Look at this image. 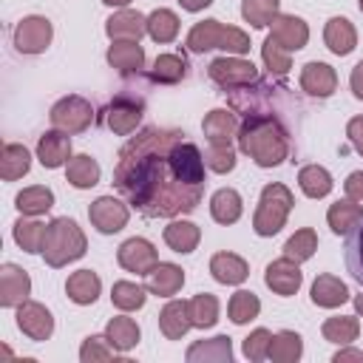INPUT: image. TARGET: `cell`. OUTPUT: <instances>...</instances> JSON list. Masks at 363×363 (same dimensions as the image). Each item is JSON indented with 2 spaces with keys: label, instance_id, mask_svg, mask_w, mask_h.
<instances>
[{
  "label": "cell",
  "instance_id": "cell-1",
  "mask_svg": "<svg viewBox=\"0 0 363 363\" xmlns=\"http://www.w3.org/2000/svg\"><path fill=\"white\" fill-rule=\"evenodd\" d=\"M204 156L176 128H142L113 164V187L147 218H176L199 207L204 196Z\"/></svg>",
  "mask_w": 363,
  "mask_h": 363
},
{
  "label": "cell",
  "instance_id": "cell-2",
  "mask_svg": "<svg viewBox=\"0 0 363 363\" xmlns=\"http://www.w3.org/2000/svg\"><path fill=\"white\" fill-rule=\"evenodd\" d=\"M235 142L258 167H278L289 156V130L278 116H272V111H244Z\"/></svg>",
  "mask_w": 363,
  "mask_h": 363
},
{
  "label": "cell",
  "instance_id": "cell-3",
  "mask_svg": "<svg viewBox=\"0 0 363 363\" xmlns=\"http://www.w3.org/2000/svg\"><path fill=\"white\" fill-rule=\"evenodd\" d=\"M88 250V241H85V233L79 230V224L68 216H60L54 221H48V230H45V241H43V258L48 267L60 269L77 258H82Z\"/></svg>",
  "mask_w": 363,
  "mask_h": 363
},
{
  "label": "cell",
  "instance_id": "cell-4",
  "mask_svg": "<svg viewBox=\"0 0 363 363\" xmlns=\"http://www.w3.org/2000/svg\"><path fill=\"white\" fill-rule=\"evenodd\" d=\"M295 204V196L286 184L281 182H272L261 190V199H258V207H255V216H252V230L264 238L275 235L284 224H286V216Z\"/></svg>",
  "mask_w": 363,
  "mask_h": 363
},
{
  "label": "cell",
  "instance_id": "cell-5",
  "mask_svg": "<svg viewBox=\"0 0 363 363\" xmlns=\"http://www.w3.org/2000/svg\"><path fill=\"white\" fill-rule=\"evenodd\" d=\"M142 116H145V102H142L139 96H133V94H119V96H113V99L105 105V111H102V122H105L113 133H119V136L133 133V130L139 128Z\"/></svg>",
  "mask_w": 363,
  "mask_h": 363
},
{
  "label": "cell",
  "instance_id": "cell-6",
  "mask_svg": "<svg viewBox=\"0 0 363 363\" xmlns=\"http://www.w3.org/2000/svg\"><path fill=\"white\" fill-rule=\"evenodd\" d=\"M207 74L224 91H235V88L258 82V68L250 60H241V57H218V60L210 62Z\"/></svg>",
  "mask_w": 363,
  "mask_h": 363
},
{
  "label": "cell",
  "instance_id": "cell-7",
  "mask_svg": "<svg viewBox=\"0 0 363 363\" xmlns=\"http://www.w3.org/2000/svg\"><path fill=\"white\" fill-rule=\"evenodd\" d=\"M51 125L57 130H65V133H82L91 122H94V108L88 99L71 94V96H62L60 102H54L51 113H48Z\"/></svg>",
  "mask_w": 363,
  "mask_h": 363
},
{
  "label": "cell",
  "instance_id": "cell-8",
  "mask_svg": "<svg viewBox=\"0 0 363 363\" xmlns=\"http://www.w3.org/2000/svg\"><path fill=\"white\" fill-rule=\"evenodd\" d=\"M51 37H54L51 20L48 17H40V14L23 17L14 26V48L20 54H43L51 45Z\"/></svg>",
  "mask_w": 363,
  "mask_h": 363
},
{
  "label": "cell",
  "instance_id": "cell-9",
  "mask_svg": "<svg viewBox=\"0 0 363 363\" xmlns=\"http://www.w3.org/2000/svg\"><path fill=\"white\" fill-rule=\"evenodd\" d=\"M88 218H91V224H94L102 235H113V233H119V230L128 224L130 213H128V204H125V201H119V199H113V196H99L96 201H91Z\"/></svg>",
  "mask_w": 363,
  "mask_h": 363
},
{
  "label": "cell",
  "instance_id": "cell-10",
  "mask_svg": "<svg viewBox=\"0 0 363 363\" xmlns=\"http://www.w3.org/2000/svg\"><path fill=\"white\" fill-rule=\"evenodd\" d=\"M116 261L122 269L136 272V275H147L156 264H159V252L147 238H128L119 250H116Z\"/></svg>",
  "mask_w": 363,
  "mask_h": 363
},
{
  "label": "cell",
  "instance_id": "cell-11",
  "mask_svg": "<svg viewBox=\"0 0 363 363\" xmlns=\"http://www.w3.org/2000/svg\"><path fill=\"white\" fill-rule=\"evenodd\" d=\"M264 284H267L275 295L289 298V295H295V292L301 289V284H303V272H301L298 261H292V258L284 255V258L267 264V269H264Z\"/></svg>",
  "mask_w": 363,
  "mask_h": 363
},
{
  "label": "cell",
  "instance_id": "cell-12",
  "mask_svg": "<svg viewBox=\"0 0 363 363\" xmlns=\"http://www.w3.org/2000/svg\"><path fill=\"white\" fill-rule=\"evenodd\" d=\"M201 130L207 136V147H233V139L238 136V119L227 108H216L204 116Z\"/></svg>",
  "mask_w": 363,
  "mask_h": 363
},
{
  "label": "cell",
  "instance_id": "cell-13",
  "mask_svg": "<svg viewBox=\"0 0 363 363\" xmlns=\"http://www.w3.org/2000/svg\"><path fill=\"white\" fill-rule=\"evenodd\" d=\"M17 326L23 335H28L31 340H48L54 332V318L51 312L37 303V301H23L17 306Z\"/></svg>",
  "mask_w": 363,
  "mask_h": 363
},
{
  "label": "cell",
  "instance_id": "cell-14",
  "mask_svg": "<svg viewBox=\"0 0 363 363\" xmlns=\"http://www.w3.org/2000/svg\"><path fill=\"white\" fill-rule=\"evenodd\" d=\"M28 292H31L28 272L17 264H3L0 267V306L6 309L20 306L23 301H28Z\"/></svg>",
  "mask_w": 363,
  "mask_h": 363
},
{
  "label": "cell",
  "instance_id": "cell-15",
  "mask_svg": "<svg viewBox=\"0 0 363 363\" xmlns=\"http://www.w3.org/2000/svg\"><path fill=\"white\" fill-rule=\"evenodd\" d=\"M105 34L111 40H133L139 43L147 34V17H142L133 9H119L105 20Z\"/></svg>",
  "mask_w": 363,
  "mask_h": 363
},
{
  "label": "cell",
  "instance_id": "cell-16",
  "mask_svg": "<svg viewBox=\"0 0 363 363\" xmlns=\"http://www.w3.org/2000/svg\"><path fill=\"white\" fill-rule=\"evenodd\" d=\"M301 88L309 94V96H318V99H326V96H332L335 94V88H337V74H335V68L332 65H326V62H306L303 68H301Z\"/></svg>",
  "mask_w": 363,
  "mask_h": 363
},
{
  "label": "cell",
  "instance_id": "cell-17",
  "mask_svg": "<svg viewBox=\"0 0 363 363\" xmlns=\"http://www.w3.org/2000/svg\"><path fill=\"white\" fill-rule=\"evenodd\" d=\"M37 159L43 167L54 170V167H62L68 159H71V139L65 130H45L40 139H37Z\"/></svg>",
  "mask_w": 363,
  "mask_h": 363
},
{
  "label": "cell",
  "instance_id": "cell-18",
  "mask_svg": "<svg viewBox=\"0 0 363 363\" xmlns=\"http://www.w3.org/2000/svg\"><path fill=\"white\" fill-rule=\"evenodd\" d=\"M184 284V269L170 264V261H159L147 275H145V289L150 295H159V298H170L182 289Z\"/></svg>",
  "mask_w": 363,
  "mask_h": 363
},
{
  "label": "cell",
  "instance_id": "cell-19",
  "mask_svg": "<svg viewBox=\"0 0 363 363\" xmlns=\"http://www.w3.org/2000/svg\"><path fill=\"white\" fill-rule=\"evenodd\" d=\"M269 26H272V37H275V40L281 43V48H286L289 54L298 51V48H303L306 40H309V26H306L301 17H295V14H278Z\"/></svg>",
  "mask_w": 363,
  "mask_h": 363
},
{
  "label": "cell",
  "instance_id": "cell-20",
  "mask_svg": "<svg viewBox=\"0 0 363 363\" xmlns=\"http://www.w3.org/2000/svg\"><path fill=\"white\" fill-rule=\"evenodd\" d=\"M224 34H227V26L224 23H218V20H201V23H196L190 28L184 45H187L190 54H204L210 48H221Z\"/></svg>",
  "mask_w": 363,
  "mask_h": 363
},
{
  "label": "cell",
  "instance_id": "cell-21",
  "mask_svg": "<svg viewBox=\"0 0 363 363\" xmlns=\"http://www.w3.org/2000/svg\"><path fill=\"white\" fill-rule=\"evenodd\" d=\"M108 62L119 74H139L145 68V48L133 40H113L108 48Z\"/></svg>",
  "mask_w": 363,
  "mask_h": 363
},
{
  "label": "cell",
  "instance_id": "cell-22",
  "mask_svg": "<svg viewBox=\"0 0 363 363\" xmlns=\"http://www.w3.org/2000/svg\"><path fill=\"white\" fill-rule=\"evenodd\" d=\"M184 357H187V363H230L233 343L227 335H216L210 340H196Z\"/></svg>",
  "mask_w": 363,
  "mask_h": 363
},
{
  "label": "cell",
  "instance_id": "cell-23",
  "mask_svg": "<svg viewBox=\"0 0 363 363\" xmlns=\"http://www.w3.org/2000/svg\"><path fill=\"white\" fill-rule=\"evenodd\" d=\"M323 43H326V48H329L332 54L346 57V54H352L354 45H357V31H354V26H352L346 17H332V20H326Z\"/></svg>",
  "mask_w": 363,
  "mask_h": 363
},
{
  "label": "cell",
  "instance_id": "cell-24",
  "mask_svg": "<svg viewBox=\"0 0 363 363\" xmlns=\"http://www.w3.org/2000/svg\"><path fill=\"white\" fill-rule=\"evenodd\" d=\"M210 272L218 284H227V286H235V284H244L247 275H250V267L241 255L235 252H216L210 258Z\"/></svg>",
  "mask_w": 363,
  "mask_h": 363
},
{
  "label": "cell",
  "instance_id": "cell-25",
  "mask_svg": "<svg viewBox=\"0 0 363 363\" xmlns=\"http://www.w3.org/2000/svg\"><path fill=\"white\" fill-rule=\"evenodd\" d=\"M190 326L193 320L187 312V301H167L164 309L159 312V329L167 340H182Z\"/></svg>",
  "mask_w": 363,
  "mask_h": 363
},
{
  "label": "cell",
  "instance_id": "cell-26",
  "mask_svg": "<svg viewBox=\"0 0 363 363\" xmlns=\"http://www.w3.org/2000/svg\"><path fill=\"white\" fill-rule=\"evenodd\" d=\"M326 221L332 227V233L337 235H349L360 221H363V204L354 199H340L335 204H329L326 210Z\"/></svg>",
  "mask_w": 363,
  "mask_h": 363
},
{
  "label": "cell",
  "instance_id": "cell-27",
  "mask_svg": "<svg viewBox=\"0 0 363 363\" xmlns=\"http://www.w3.org/2000/svg\"><path fill=\"white\" fill-rule=\"evenodd\" d=\"M99 289H102V281H99V275H96L94 269H77V272H71L68 281H65L68 298H71L74 303H79V306L94 303V301L99 298Z\"/></svg>",
  "mask_w": 363,
  "mask_h": 363
},
{
  "label": "cell",
  "instance_id": "cell-28",
  "mask_svg": "<svg viewBox=\"0 0 363 363\" xmlns=\"http://www.w3.org/2000/svg\"><path fill=\"white\" fill-rule=\"evenodd\" d=\"M349 301V286L337 278V275H318L312 284V303L323 306V309H335L340 303Z\"/></svg>",
  "mask_w": 363,
  "mask_h": 363
},
{
  "label": "cell",
  "instance_id": "cell-29",
  "mask_svg": "<svg viewBox=\"0 0 363 363\" xmlns=\"http://www.w3.org/2000/svg\"><path fill=\"white\" fill-rule=\"evenodd\" d=\"M241 210H244L241 196H238V190H233V187H221V190H216L213 199H210V216H213V221H218V224H235V221L241 218Z\"/></svg>",
  "mask_w": 363,
  "mask_h": 363
},
{
  "label": "cell",
  "instance_id": "cell-30",
  "mask_svg": "<svg viewBox=\"0 0 363 363\" xmlns=\"http://www.w3.org/2000/svg\"><path fill=\"white\" fill-rule=\"evenodd\" d=\"M28 167H31V153L17 142H6L0 150V176L6 182H14V179H23Z\"/></svg>",
  "mask_w": 363,
  "mask_h": 363
},
{
  "label": "cell",
  "instance_id": "cell-31",
  "mask_svg": "<svg viewBox=\"0 0 363 363\" xmlns=\"http://www.w3.org/2000/svg\"><path fill=\"white\" fill-rule=\"evenodd\" d=\"M65 179L68 184H74L77 190H88L99 182V164L94 156L88 153H79V156H71L68 159V167H65Z\"/></svg>",
  "mask_w": 363,
  "mask_h": 363
},
{
  "label": "cell",
  "instance_id": "cell-32",
  "mask_svg": "<svg viewBox=\"0 0 363 363\" xmlns=\"http://www.w3.org/2000/svg\"><path fill=\"white\" fill-rule=\"evenodd\" d=\"M45 230H48V224L37 221L34 216H20V218L14 221V241H17V247H23L26 252H43Z\"/></svg>",
  "mask_w": 363,
  "mask_h": 363
},
{
  "label": "cell",
  "instance_id": "cell-33",
  "mask_svg": "<svg viewBox=\"0 0 363 363\" xmlns=\"http://www.w3.org/2000/svg\"><path fill=\"white\" fill-rule=\"evenodd\" d=\"M199 238H201V230L193 224V221H170L164 227V244L173 250V252H193L199 247Z\"/></svg>",
  "mask_w": 363,
  "mask_h": 363
},
{
  "label": "cell",
  "instance_id": "cell-34",
  "mask_svg": "<svg viewBox=\"0 0 363 363\" xmlns=\"http://www.w3.org/2000/svg\"><path fill=\"white\" fill-rule=\"evenodd\" d=\"M187 77V60L182 54H159L150 68V79L162 85H176Z\"/></svg>",
  "mask_w": 363,
  "mask_h": 363
},
{
  "label": "cell",
  "instance_id": "cell-35",
  "mask_svg": "<svg viewBox=\"0 0 363 363\" xmlns=\"http://www.w3.org/2000/svg\"><path fill=\"white\" fill-rule=\"evenodd\" d=\"M14 207L23 213V216H43L54 207V193L45 187V184H34V187H26L17 193L14 199Z\"/></svg>",
  "mask_w": 363,
  "mask_h": 363
},
{
  "label": "cell",
  "instance_id": "cell-36",
  "mask_svg": "<svg viewBox=\"0 0 363 363\" xmlns=\"http://www.w3.org/2000/svg\"><path fill=\"white\" fill-rule=\"evenodd\" d=\"M105 335H108V340L113 343V349L116 352H128V349H133L136 343H139V326H136V320L133 318H125V315H116V318H111L108 320V326H105Z\"/></svg>",
  "mask_w": 363,
  "mask_h": 363
},
{
  "label": "cell",
  "instance_id": "cell-37",
  "mask_svg": "<svg viewBox=\"0 0 363 363\" xmlns=\"http://www.w3.org/2000/svg\"><path fill=\"white\" fill-rule=\"evenodd\" d=\"M298 184H301V190H303V196H309V199H323V196H329L332 193V176H329V170L326 167H320V164H306V167H301V173H298Z\"/></svg>",
  "mask_w": 363,
  "mask_h": 363
},
{
  "label": "cell",
  "instance_id": "cell-38",
  "mask_svg": "<svg viewBox=\"0 0 363 363\" xmlns=\"http://www.w3.org/2000/svg\"><path fill=\"white\" fill-rule=\"evenodd\" d=\"M320 332H323V340L337 343V346H349L352 340H357L360 323H357V318H352V315H335V318H326V320H323Z\"/></svg>",
  "mask_w": 363,
  "mask_h": 363
},
{
  "label": "cell",
  "instance_id": "cell-39",
  "mask_svg": "<svg viewBox=\"0 0 363 363\" xmlns=\"http://www.w3.org/2000/svg\"><path fill=\"white\" fill-rule=\"evenodd\" d=\"M301 352H303L301 335L284 329V332L272 335V343H269V354H267V357H269L272 363H295V360L301 357Z\"/></svg>",
  "mask_w": 363,
  "mask_h": 363
},
{
  "label": "cell",
  "instance_id": "cell-40",
  "mask_svg": "<svg viewBox=\"0 0 363 363\" xmlns=\"http://www.w3.org/2000/svg\"><path fill=\"white\" fill-rule=\"evenodd\" d=\"M187 312H190L193 326L210 329V326H216V320H218V301H216V295H210V292H199V295H193V298L187 301Z\"/></svg>",
  "mask_w": 363,
  "mask_h": 363
},
{
  "label": "cell",
  "instance_id": "cell-41",
  "mask_svg": "<svg viewBox=\"0 0 363 363\" xmlns=\"http://www.w3.org/2000/svg\"><path fill=\"white\" fill-rule=\"evenodd\" d=\"M258 312H261V301H258V295L250 292V289H238V292L230 298V303H227V315H230V320L238 323V326H244V323H250L252 318H258Z\"/></svg>",
  "mask_w": 363,
  "mask_h": 363
},
{
  "label": "cell",
  "instance_id": "cell-42",
  "mask_svg": "<svg viewBox=\"0 0 363 363\" xmlns=\"http://www.w3.org/2000/svg\"><path fill=\"white\" fill-rule=\"evenodd\" d=\"M147 34L153 43H173L179 34V17L170 9H156L147 17Z\"/></svg>",
  "mask_w": 363,
  "mask_h": 363
},
{
  "label": "cell",
  "instance_id": "cell-43",
  "mask_svg": "<svg viewBox=\"0 0 363 363\" xmlns=\"http://www.w3.org/2000/svg\"><path fill=\"white\" fill-rule=\"evenodd\" d=\"M147 289L133 284V281H116L113 289H111V303L122 312H133V309H142L145 306V295Z\"/></svg>",
  "mask_w": 363,
  "mask_h": 363
},
{
  "label": "cell",
  "instance_id": "cell-44",
  "mask_svg": "<svg viewBox=\"0 0 363 363\" xmlns=\"http://www.w3.org/2000/svg\"><path fill=\"white\" fill-rule=\"evenodd\" d=\"M343 261L349 275L363 286V221L346 235V247H343Z\"/></svg>",
  "mask_w": 363,
  "mask_h": 363
},
{
  "label": "cell",
  "instance_id": "cell-45",
  "mask_svg": "<svg viewBox=\"0 0 363 363\" xmlns=\"http://www.w3.org/2000/svg\"><path fill=\"white\" fill-rule=\"evenodd\" d=\"M315 250H318V233H315L312 227L298 230V233L289 235V241L284 244V255L292 258V261H298V264L309 261V258L315 255Z\"/></svg>",
  "mask_w": 363,
  "mask_h": 363
},
{
  "label": "cell",
  "instance_id": "cell-46",
  "mask_svg": "<svg viewBox=\"0 0 363 363\" xmlns=\"http://www.w3.org/2000/svg\"><path fill=\"white\" fill-rule=\"evenodd\" d=\"M278 6H281V0H244L241 3V17L252 28H264L278 17Z\"/></svg>",
  "mask_w": 363,
  "mask_h": 363
},
{
  "label": "cell",
  "instance_id": "cell-47",
  "mask_svg": "<svg viewBox=\"0 0 363 363\" xmlns=\"http://www.w3.org/2000/svg\"><path fill=\"white\" fill-rule=\"evenodd\" d=\"M261 57H264V65H267L269 77H286L289 68H292V62H289V51L281 48V43H278L272 34L264 40V45H261Z\"/></svg>",
  "mask_w": 363,
  "mask_h": 363
},
{
  "label": "cell",
  "instance_id": "cell-48",
  "mask_svg": "<svg viewBox=\"0 0 363 363\" xmlns=\"http://www.w3.org/2000/svg\"><path fill=\"white\" fill-rule=\"evenodd\" d=\"M116 357V349L113 343L108 340V335H91L85 337L82 349H79V360L82 363H96V360H113Z\"/></svg>",
  "mask_w": 363,
  "mask_h": 363
},
{
  "label": "cell",
  "instance_id": "cell-49",
  "mask_svg": "<svg viewBox=\"0 0 363 363\" xmlns=\"http://www.w3.org/2000/svg\"><path fill=\"white\" fill-rule=\"evenodd\" d=\"M269 343H272V332H269V329H255V332H250V335L244 337V357L252 360V363L264 360V357L269 354Z\"/></svg>",
  "mask_w": 363,
  "mask_h": 363
},
{
  "label": "cell",
  "instance_id": "cell-50",
  "mask_svg": "<svg viewBox=\"0 0 363 363\" xmlns=\"http://www.w3.org/2000/svg\"><path fill=\"white\" fill-rule=\"evenodd\" d=\"M204 162L213 173H230L235 167V150L233 147H207Z\"/></svg>",
  "mask_w": 363,
  "mask_h": 363
},
{
  "label": "cell",
  "instance_id": "cell-51",
  "mask_svg": "<svg viewBox=\"0 0 363 363\" xmlns=\"http://www.w3.org/2000/svg\"><path fill=\"white\" fill-rule=\"evenodd\" d=\"M346 136L352 142V147L363 156V116H352L349 125H346Z\"/></svg>",
  "mask_w": 363,
  "mask_h": 363
},
{
  "label": "cell",
  "instance_id": "cell-52",
  "mask_svg": "<svg viewBox=\"0 0 363 363\" xmlns=\"http://www.w3.org/2000/svg\"><path fill=\"white\" fill-rule=\"evenodd\" d=\"M343 190H346V199L363 201V170H354V173H349V179L343 182Z\"/></svg>",
  "mask_w": 363,
  "mask_h": 363
},
{
  "label": "cell",
  "instance_id": "cell-53",
  "mask_svg": "<svg viewBox=\"0 0 363 363\" xmlns=\"http://www.w3.org/2000/svg\"><path fill=\"white\" fill-rule=\"evenodd\" d=\"M349 85H352V94H354L357 99H363V60L352 68V74H349Z\"/></svg>",
  "mask_w": 363,
  "mask_h": 363
},
{
  "label": "cell",
  "instance_id": "cell-54",
  "mask_svg": "<svg viewBox=\"0 0 363 363\" xmlns=\"http://www.w3.org/2000/svg\"><path fill=\"white\" fill-rule=\"evenodd\" d=\"M332 360H335V363H346V360H360V363H363V352H360V349H340Z\"/></svg>",
  "mask_w": 363,
  "mask_h": 363
},
{
  "label": "cell",
  "instance_id": "cell-55",
  "mask_svg": "<svg viewBox=\"0 0 363 363\" xmlns=\"http://www.w3.org/2000/svg\"><path fill=\"white\" fill-rule=\"evenodd\" d=\"M213 0H179V6L184 9V11H201V9H207Z\"/></svg>",
  "mask_w": 363,
  "mask_h": 363
},
{
  "label": "cell",
  "instance_id": "cell-56",
  "mask_svg": "<svg viewBox=\"0 0 363 363\" xmlns=\"http://www.w3.org/2000/svg\"><path fill=\"white\" fill-rule=\"evenodd\" d=\"M102 3H105V6H116V9H125L130 0H102Z\"/></svg>",
  "mask_w": 363,
  "mask_h": 363
},
{
  "label": "cell",
  "instance_id": "cell-57",
  "mask_svg": "<svg viewBox=\"0 0 363 363\" xmlns=\"http://www.w3.org/2000/svg\"><path fill=\"white\" fill-rule=\"evenodd\" d=\"M354 309L357 315H363V295H354Z\"/></svg>",
  "mask_w": 363,
  "mask_h": 363
},
{
  "label": "cell",
  "instance_id": "cell-58",
  "mask_svg": "<svg viewBox=\"0 0 363 363\" xmlns=\"http://www.w3.org/2000/svg\"><path fill=\"white\" fill-rule=\"evenodd\" d=\"M357 9H360V11H363V0H357Z\"/></svg>",
  "mask_w": 363,
  "mask_h": 363
}]
</instances>
